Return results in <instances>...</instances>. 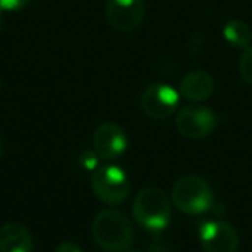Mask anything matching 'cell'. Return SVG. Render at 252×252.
Instances as JSON below:
<instances>
[{"label": "cell", "instance_id": "cell-16", "mask_svg": "<svg viewBox=\"0 0 252 252\" xmlns=\"http://www.w3.org/2000/svg\"><path fill=\"white\" fill-rule=\"evenodd\" d=\"M55 252H83L81 251V248L77 245V244H74V242H63V244H61Z\"/></svg>", "mask_w": 252, "mask_h": 252}, {"label": "cell", "instance_id": "cell-3", "mask_svg": "<svg viewBox=\"0 0 252 252\" xmlns=\"http://www.w3.org/2000/svg\"><path fill=\"white\" fill-rule=\"evenodd\" d=\"M171 201L182 213L199 216L211 210L214 204V192L205 179L189 174L180 177L174 183Z\"/></svg>", "mask_w": 252, "mask_h": 252}, {"label": "cell", "instance_id": "cell-10", "mask_svg": "<svg viewBox=\"0 0 252 252\" xmlns=\"http://www.w3.org/2000/svg\"><path fill=\"white\" fill-rule=\"evenodd\" d=\"M214 89H216V81L213 75L204 69H195L188 72L182 78L179 93L180 97H183L185 100L201 103L211 97Z\"/></svg>", "mask_w": 252, "mask_h": 252}, {"label": "cell", "instance_id": "cell-8", "mask_svg": "<svg viewBox=\"0 0 252 252\" xmlns=\"http://www.w3.org/2000/svg\"><path fill=\"white\" fill-rule=\"evenodd\" d=\"M128 139L121 126L117 123H103L93 133V149L100 159L114 161L124 155Z\"/></svg>", "mask_w": 252, "mask_h": 252}, {"label": "cell", "instance_id": "cell-13", "mask_svg": "<svg viewBox=\"0 0 252 252\" xmlns=\"http://www.w3.org/2000/svg\"><path fill=\"white\" fill-rule=\"evenodd\" d=\"M238 68H239L241 78H242L247 84L252 86V46H250V47H247V49L242 50L241 58H239Z\"/></svg>", "mask_w": 252, "mask_h": 252}, {"label": "cell", "instance_id": "cell-1", "mask_svg": "<svg viewBox=\"0 0 252 252\" xmlns=\"http://www.w3.org/2000/svg\"><path fill=\"white\" fill-rule=\"evenodd\" d=\"M92 235L94 242L108 252L127 251L134 238L131 221L118 210L100 211L92 223Z\"/></svg>", "mask_w": 252, "mask_h": 252}, {"label": "cell", "instance_id": "cell-15", "mask_svg": "<svg viewBox=\"0 0 252 252\" xmlns=\"http://www.w3.org/2000/svg\"><path fill=\"white\" fill-rule=\"evenodd\" d=\"M31 0H0V9L3 12H18L24 9Z\"/></svg>", "mask_w": 252, "mask_h": 252}, {"label": "cell", "instance_id": "cell-7", "mask_svg": "<svg viewBox=\"0 0 252 252\" xmlns=\"http://www.w3.org/2000/svg\"><path fill=\"white\" fill-rule=\"evenodd\" d=\"M199 241L205 252H236L239 248L236 229L221 220L202 223L199 227Z\"/></svg>", "mask_w": 252, "mask_h": 252}, {"label": "cell", "instance_id": "cell-9", "mask_svg": "<svg viewBox=\"0 0 252 252\" xmlns=\"http://www.w3.org/2000/svg\"><path fill=\"white\" fill-rule=\"evenodd\" d=\"M146 13L143 0H108L106 21L117 31H131L140 25Z\"/></svg>", "mask_w": 252, "mask_h": 252}, {"label": "cell", "instance_id": "cell-17", "mask_svg": "<svg viewBox=\"0 0 252 252\" xmlns=\"http://www.w3.org/2000/svg\"><path fill=\"white\" fill-rule=\"evenodd\" d=\"M1 24H3V10L0 9V28H1Z\"/></svg>", "mask_w": 252, "mask_h": 252}, {"label": "cell", "instance_id": "cell-14", "mask_svg": "<svg viewBox=\"0 0 252 252\" xmlns=\"http://www.w3.org/2000/svg\"><path fill=\"white\" fill-rule=\"evenodd\" d=\"M99 161H100V157L96 154L94 149H84L80 157H78V164L80 167L84 170V171H90V173H94L100 165H99Z\"/></svg>", "mask_w": 252, "mask_h": 252}, {"label": "cell", "instance_id": "cell-4", "mask_svg": "<svg viewBox=\"0 0 252 252\" xmlns=\"http://www.w3.org/2000/svg\"><path fill=\"white\" fill-rule=\"evenodd\" d=\"M94 196L106 205H120L130 195V180L118 165L99 167L92 176Z\"/></svg>", "mask_w": 252, "mask_h": 252}, {"label": "cell", "instance_id": "cell-5", "mask_svg": "<svg viewBox=\"0 0 252 252\" xmlns=\"http://www.w3.org/2000/svg\"><path fill=\"white\" fill-rule=\"evenodd\" d=\"M217 124V115L202 105H188L180 108L176 114V128L186 139H205L214 133Z\"/></svg>", "mask_w": 252, "mask_h": 252}, {"label": "cell", "instance_id": "cell-19", "mask_svg": "<svg viewBox=\"0 0 252 252\" xmlns=\"http://www.w3.org/2000/svg\"><path fill=\"white\" fill-rule=\"evenodd\" d=\"M124 252H142V251H139V250H127V251H124Z\"/></svg>", "mask_w": 252, "mask_h": 252}, {"label": "cell", "instance_id": "cell-2", "mask_svg": "<svg viewBox=\"0 0 252 252\" xmlns=\"http://www.w3.org/2000/svg\"><path fill=\"white\" fill-rule=\"evenodd\" d=\"M173 210L168 195L158 188L142 189L133 202L136 223L149 232H162L171 221Z\"/></svg>", "mask_w": 252, "mask_h": 252}, {"label": "cell", "instance_id": "cell-12", "mask_svg": "<svg viewBox=\"0 0 252 252\" xmlns=\"http://www.w3.org/2000/svg\"><path fill=\"white\" fill-rule=\"evenodd\" d=\"M224 40L235 49H247L251 46L252 31L250 25L241 19H230L223 28Z\"/></svg>", "mask_w": 252, "mask_h": 252}, {"label": "cell", "instance_id": "cell-6", "mask_svg": "<svg viewBox=\"0 0 252 252\" xmlns=\"http://www.w3.org/2000/svg\"><path fill=\"white\" fill-rule=\"evenodd\" d=\"M140 109L152 120H165L179 109L180 93L165 83H152L140 94Z\"/></svg>", "mask_w": 252, "mask_h": 252}, {"label": "cell", "instance_id": "cell-11", "mask_svg": "<svg viewBox=\"0 0 252 252\" xmlns=\"http://www.w3.org/2000/svg\"><path fill=\"white\" fill-rule=\"evenodd\" d=\"M34 241L21 223H6L0 229V252H32Z\"/></svg>", "mask_w": 252, "mask_h": 252}, {"label": "cell", "instance_id": "cell-18", "mask_svg": "<svg viewBox=\"0 0 252 252\" xmlns=\"http://www.w3.org/2000/svg\"><path fill=\"white\" fill-rule=\"evenodd\" d=\"M1 154H3V145H1V140H0V158H1Z\"/></svg>", "mask_w": 252, "mask_h": 252}]
</instances>
